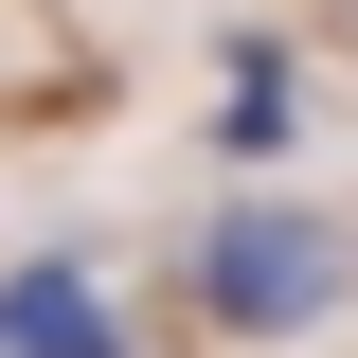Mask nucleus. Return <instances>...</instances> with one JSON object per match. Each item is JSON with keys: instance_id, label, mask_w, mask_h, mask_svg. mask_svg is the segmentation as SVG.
<instances>
[{"instance_id": "f257e3e1", "label": "nucleus", "mask_w": 358, "mask_h": 358, "mask_svg": "<svg viewBox=\"0 0 358 358\" xmlns=\"http://www.w3.org/2000/svg\"><path fill=\"white\" fill-rule=\"evenodd\" d=\"M341 287H358V251L305 197H233V215L179 251V305L215 322V341H305V322H341Z\"/></svg>"}, {"instance_id": "f03ea898", "label": "nucleus", "mask_w": 358, "mask_h": 358, "mask_svg": "<svg viewBox=\"0 0 358 358\" xmlns=\"http://www.w3.org/2000/svg\"><path fill=\"white\" fill-rule=\"evenodd\" d=\"M0 358H126V305L90 287V251H18L0 268Z\"/></svg>"}, {"instance_id": "7ed1b4c3", "label": "nucleus", "mask_w": 358, "mask_h": 358, "mask_svg": "<svg viewBox=\"0 0 358 358\" xmlns=\"http://www.w3.org/2000/svg\"><path fill=\"white\" fill-rule=\"evenodd\" d=\"M287 126H305V108H287V54H233V108H215V143H233V162H287Z\"/></svg>"}]
</instances>
